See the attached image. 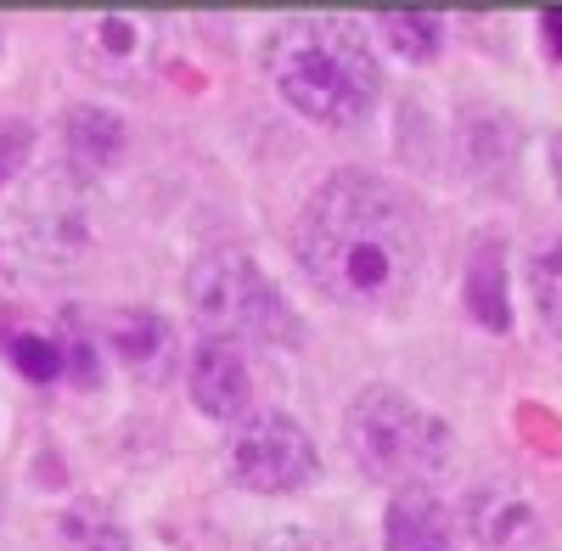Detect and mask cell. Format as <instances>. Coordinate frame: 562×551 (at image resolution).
<instances>
[{
    "label": "cell",
    "mask_w": 562,
    "mask_h": 551,
    "mask_svg": "<svg viewBox=\"0 0 562 551\" xmlns=\"http://www.w3.org/2000/svg\"><path fill=\"white\" fill-rule=\"evenodd\" d=\"M293 254L310 288H321L333 304L389 310L422 282L428 232H422V209L405 187L371 169H344L310 192Z\"/></svg>",
    "instance_id": "obj_1"
},
{
    "label": "cell",
    "mask_w": 562,
    "mask_h": 551,
    "mask_svg": "<svg viewBox=\"0 0 562 551\" xmlns=\"http://www.w3.org/2000/svg\"><path fill=\"white\" fill-rule=\"evenodd\" d=\"M265 74L276 97L310 124L349 130L383 102V63L349 18H288L265 34Z\"/></svg>",
    "instance_id": "obj_2"
},
{
    "label": "cell",
    "mask_w": 562,
    "mask_h": 551,
    "mask_svg": "<svg viewBox=\"0 0 562 551\" xmlns=\"http://www.w3.org/2000/svg\"><path fill=\"white\" fill-rule=\"evenodd\" d=\"M344 445L355 468L394 490H428L450 462V423L400 389H360L344 411Z\"/></svg>",
    "instance_id": "obj_3"
},
{
    "label": "cell",
    "mask_w": 562,
    "mask_h": 551,
    "mask_svg": "<svg viewBox=\"0 0 562 551\" xmlns=\"http://www.w3.org/2000/svg\"><path fill=\"white\" fill-rule=\"evenodd\" d=\"M186 304L214 338H254L281 349L304 338V321L248 254H203L186 270Z\"/></svg>",
    "instance_id": "obj_4"
},
{
    "label": "cell",
    "mask_w": 562,
    "mask_h": 551,
    "mask_svg": "<svg viewBox=\"0 0 562 551\" xmlns=\"http://www.w3.org/2000/svg\"><path fill=\"white\" fill-rule=\"evenodd\" d=\"M315 439L288 411H259L231 434V479L254 495H293L315 479Z\"/></svg>",
    "instance_id": "obj_5"
},
{
    "label": "cell",
    "mask_w": 562,
    "mask_h": 551,
    "mask_svg": "<svg viewBox=\"0 0 562 551\" xmlns=\"http://www.w3.org/2000/svg\"><path fill=\"white\" fill-rule=\"evenodd\" d=\"M74 57L85 74H97L108 85H130L158 63V29L140 18H124V12L90 18L74 29Z\"/></svg>",
    "instance_id": "obj_6"
},
{
    "label": "cell",
    "mask_w": 562,
    "mask_h": 551,
    "mask_svg": "<svg viewBox=\"0 0 562 551\" xmlns=\"http://www.w3.org/2000/svg\"><path fill=\"white\" fill-rule=\"evenodd\" d=\"M461 524L484 551H535L540 546V507L512 479H484L467 490Z\"/></svg>",
    "instance_id": "obj_7"
},
{
    "label": "cell",
    "mask_w": 562,
    "mask_h": 551,
    "mask_svg": "<svg viewBox=\"0 0 562 551\" xmlns=\"http://www.w3.org/2000/svg\"><path fill=\"white\" fill-rule=\"evenodd\" d=\"M23 243L40 265H74L90 243V225L79 214V198L68 187V175L34 180V192L23 198Z\"/></svg>",
    "instance_id": "obj_8"
},
{
    "label": "cell",
    "mask_w": 562,
    "mask_h": 551,
    "mask_svg": "<svg viewBox=\"0 0 562 551\" xmlns=\"http://www.w3.org/2000/svg\"><path fill=\"white\" fill-rule=\"evenodd\" d=\"M186 389H192L198 411L214 423H231L243 417L248 400H254V372H248V355L237 338H214L203 333L186 355Z\"/></svg>",
    "instance_id": "obj_9"
},
{
    "label": "cell",
    "mask_w": 562,
    "mask_h": 551,
    "mask_svg": "<svg viewBox=\"0 0 562 551\" xmlns=\"http://www.w3.org/2000/svg\"><path fill=\"white\" fill-rule=\"evenodd\" d=\"M389 551H456V513L434 490H394L383 518Z\"/></svg>",
    "instance_id": "obj_10"
},
{
    "label": "cell",
    "mask_w": 562,
    "mask_h": 551,
    "mask_svg": "<svg viewBox=\"0 0 562 551\" xmlns=\"http://www.w3.org/2000/svg\"><path fill=\"white\" fill-rule=\"evenodd\" d=\"M102 333H108V349L130 366L135 378H164L169 366H175V333H169V321L153 315V310H119L102 321Z\"/></svg>",
    "instance_id": "obj_11"
},
{
    "label": "cell",
    "mask_w": 562,
    "mask_h": 551,
    "mask_svg": "<svg viewBox=\"0 0 562 551\" xmlns=\"http://www.w3.org/2000/svg\"><path fill=\"white\" fill-rule=\"evenodd\" d=\"M124 119L113 108H97V102H74L68 119H63V153L79 175H102L124 158Z\"/></svg>",
    "instance_id": "obj_12"
},
{
    "label": "cell",
    "mask_w": 562,
    "mask_h": 551,
    "mask_svg": "<svg viewBox=\"0 0 562 551\" xmlns=\"http://www.w3.org/2000/svg\"><path fill=\"white\" fill-rule=\"evenodd\" d=\"M467 310L479 327L506 333L512 327V304H506V248L501 237H479L473 259H467Z\"/></svg>",
    "instance_id": "obj_13"
},
{
    "label": "cell",
    "mask_w": 562,
    "mask_h": 551,
    "mask_svg": "<svg viewBox=\"0 0 562 551\" xmlns=\"http://www.w3.org/2000/svg\"><path fill=\"white\" fill-rule=\"evenodd\" d=\"M0 349H7V360L18 366L29 383H57V378H68V338H57V333L23 327V333L0 338Z\"/></svg>",
    "instance_id": "obj_14"
},
{
    "label": "cell",
    "mask_w": 562,
    "mask_h": 551,
    "mask_svg": "<svg viewBox=\"0 0 562 551\" xmlns=\"http://www.w3.org/2000/svg\"><path fill=\"white\" fill-rule=\"evenodd\" d=\"M529 299L551 338H562V237H546L529 254Z\"/></svg>",
    "instance_id": "obj_15"
},
{
    "label": "cell",
    "mask_w": 562,
    "mask_h": 551,
    "mask_svg": "<svg viewBox=\"0 0 562 551\" xmlns=\"http://www.w3.org/2000/svg\"><path fill=\"white\" fill-rule=\"evenodd\" d=\"M378 29H383V40L405 63H428V57H439V45H445V18H434V12H383Z\"/></svg>",
    "instance_id": "obj_16"
},
{
    "label": "cell",
    "mask_w": 562,
    "mask_h": 551,
    "mask_svg": "<svg viewBox=\"0 0 562 551\" xmlns=\"http://www.w3.org/2000/svg\"><path fill=\"white\" fill-rule=\"evenodd\" d=\"M63 540L74 551H130V535L124 524H113V513L102 501H79V507L63 513Z\"/></svg>",
    "instance_id": "obj_17"
},
{
    "label": "cell",
    "mask_w": 562,
    "mask_h": 551,
    "mask_svg": "<svg viewBox=\"0 0 562 551\" xmlns=\"http://www.w3.org/2000/svg\"><path fill=\"white\" fill-rule=\"evenodd\" d=\"M29 153H34V124L29 119H0V187L29 164Z\"/></svg>",
    "instance_id": "obj_18"
},
{
    "label": "cell",
    "mask_w": 562,
    "mask_h": 551,
    "mask_svg": "<svg viewBox=\"0 0 562 551\" xmlns=\"http://www.w3.org/2000/svg\"><path fill=\"white\" fill-rule=\"evenodd\" d=\"M540 40H546L551 57H562V12H546V18H540Z\"/></svg>",
    "instance_id": "obj_19"
},
{
    "label": "cell",
    "mask_w": 562,
    "mask_h": 551,
    "mask_svg": "<svg viewBox=\"0 0 562 551\" xmlns=\"http://www.w3.org/2000/svg\"><path fill=\"white\" fill-rule=\"evenodd\" d=\"M551 180H557V198H562V135H551Z\"/></svg>",
    "instance_id": "obj_20"
},
{
    "label": "cell",
    "mask_w": 562,
    "mask_h": 551,
    "mask_svg": "<svg viewBox=\"0 0 562 551\" xmlns=\"http://www.w3.org/2000/svg\"><path fill=\"white\" fill-rule=\"evenodd\" d=\"M0 513H7V484H0Z\"/></svg>",
    "instance_id": "obj_21"
},
{
    "label": "cell",
    "mask_w": 562,
    "mask_h": 551,
    "mask_svg": "<svg viewBox=\"0 0 562 551\" xmlns=\"http://www.w3.org/2000/svg\"><path fill=\"white\" fill-rule=\"evenodd\" d=\"M0 45H7V40H0Z\"/></svg>",
    "instance_id": "obj_22"
}]
</instances>
